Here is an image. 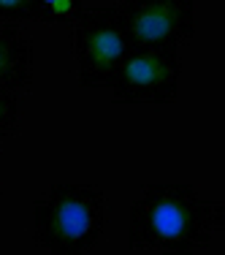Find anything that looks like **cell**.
Masks as SVG:
<instances>
[{
    "mask_svg": "<svg viewBox=\"0 0 225 255\" xmlns=\"http://www.w3.org/2000/svg\"><path fill=\"white\" fill-rule=\"evenodd\" d=\"M84 8V0H35V22L41 25H60L74 22Z\"/></svg>",
    "mask_w": 225,
    "mask_h": 255,
    "instance_id": "obj_7",
    "label": "cell"
},
{
    "mask_svg": "<svg viewBox=\"0 0 225 255\" xmlns=\"http://www.w3.org/2000/svg\"><path fill=\"white\" fill-rule=\"evenodd\" d=\"M33 84V41L19 25L0 22V87L22 90Z\"/></svg>",
    "mask_w": 225,
    "mask_h": 255,
    "instance_id": "obj_6",
    "label": "cell"
},
{
    "mask_svg": "<svg viewBox=\"0 0 225 255\" xmlns=\"http://www.w3.org/2000/svg\"><path fill=\"white\" fill-rule=\"evenodd\" d=\"M0 182H3V166H0Z\"/></svg>",
    "mask_w": 225,
    "mask_h": 255,
    "instance_id": "obj_11",
    "label": "cell"
},
{
    "mask_svg": "<svg viewBox=\"0 0 225 255\" xmlns=\"http://www.w3.org/2000/svg\"><path fill=\"white\" fill-rule=\"evenodd\" d=\"M215 228L220 231L223 239H225V196L215 204Z\"/></svg>",
    "mask_w": 225,
    "mask_h": 255,
    "instance_id": "obj_10",
    "label": "cell"
},
{
    "mask_svg": "<svg viewBox=\"0 0 225 255\" xmlns=\"http://www.w3.org/2000/svg\"><path fill=\"white\" fill-rule=\"evenodd\" d=\"M19 130V101H16L14 90L0 87V144L3 138L14 136Z\"/></svg>",
    "mask_w": 225,
    "mask_h": 255,
    "instance_id": "obj_8",
    "label": "cell"
},
{
    "mask_svg": "<svg viewBox=\"0 0 225 255\" xmlns=\"http://www.w3.org/2000/svg\"><path fill=\"white\" fill-rule=\"evenodd\" d=\"M215 231V204L193 185H147L130 204V247L163 255H193L209 247Z\"/></svg>",
    "mask_w": 225,
    "mask_h": 255,
    "instance_id": "obj_1",
    "label": "cell"
},
{
    "mask_svg": "<svg viewBox=\"0 0 225 255\" xmlns=\"http://www.w3.org/2000/svg\"><path fill=\"white\" fill-rule=\"evenodd\" d=\"M114 8L136 46H182L196 30V0H119Z\"/></svg>",
    "mask_w": 225,
    "mask_h": 255,
    "instance_id": "obj_5",
    "label": "cell"
},
{
    "mask_svg": "<svg viewBox=\"0 0 225 255\" xmlns=\"http://www.w3.org/2000/svg\"><path fill=\"white\" fill-rule=\"evenodd\" d=\"M106 228V196L95 185H52L33 204V239L49 255H87Z\"/></svg>",
    "mask_w": 225,
    "mask_h": 255,
    "instance_id": "obj_2",
    "label": "cell"
},
{
    "mask_svg": "<svg viewBox=\"0 0 225 255\" xmlns=\"http://www.w3.org/2000/svg\"><path fill=\"white\" fill-rule=\"evenodd\" d=\"M0 22L5 25L35 22V0H0Z\"/></svg>",
    "mask_w": 225,
    "mask_h": 255,
    "instance_id": "obj_9",
    "label": "cell"
},
{
    "mask_svg": "<svg viewBox=\"0 0 225 255\" xmlns=\"http://www.w3.org/2000/svg\"><path fill=\"white\" fill-rule=\"evenodd\" d=\"M182 76L179 46H136L106 87L114 103L166 106L176 98Z\"/></svg>",
    "mask_w": 225,
    "mask_h": 255,
    "instance_id": "obj_4",
    "label": "cell"
},
{
    "mask_svg": "<svg viewBox=\"0 0 225 255\" xmlns=\"http://www.w3.org/2000/svg\"><path fill=\"white\" fill-rule=\"evenodd\" d=\"M71 49L82 87H106L114 71L136 49L117 8H82L71 27Z\"/></svg>",
    "mask_w": 225,
    "mask_h": 255,
    "instance_id": "obj_3",
    "label": "cell"
}]
</instances>
